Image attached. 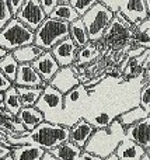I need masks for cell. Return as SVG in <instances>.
<instances>
[{
    "mask_svg": "<svg viewBox=\"0 0 150 160\" xmlns=\"http://www.w3.org/2000/svg\"><path fill=\"white\" fill-rule=\"evenodd\" d=\"M16 18L35 32L41 27L42 22L46 20V16L39 4V0H24V4L16 16Z\"/></svg>",
    "mask_w": 150,
    "mask_h": 160,
    "instance_id": "ba28073f",
    "label": "cell"
},
{
    "mask_svg": "<svg viewBox=\"0 0 150 160\" xmlns=\"http://www.w3.org/2000/svg\"><path fill=\"white\" fill-rule=\"evenodd\" d=\"M8 8H10V13L13 16V18H16V16L18 14V11L21 10L22 4H24V0H7Z\"/></svg>",
    "mask_w": 150,
    "mask_h": 160,
    "instance_id": "836d02e7",
    "label": "cell"
},
{
    "mask_svg": "<svg viewBox=\"0 0 150 160\" xmlns=\"http://www.w3.org/2000/svg\"><path fill=\"white\" fill-rule=\"evenodd\" d=\"M16 87H30V88H42L48 86L46 82L41 79V76L35 72L32 65H18L17 78L14 82Z\"/></svg>",
    "mask_w": 150,
    "mask_h": 160,
    "instance_id": "7c38bea8",
    "label": "cell"
},
{
    "mask_svg": "<svg viewBox=\"0 0 150 160\" xmlns=\"http://www.w3.org/2000/svg\"><path fill=\"white\" fill-rule=\"evenodd\" d=\"M114 17V14L100 0L81 17V20H83L84 25L87 28V32H89L90 42L100 44L103 41L104 34H105L107 28L109 27V24L112 22Z\"/></svg>",
    "mask_w": 150,
    "mask_h": 160,
    "instance_id": "277c9868",
    "label": "cell"
},
{
    "mask_svg": "<svg viewBox=\"0 0 150 160\" xmlns=\"http://www.w3.org/2000/svg\"><path fill=\"white\" fill-rule=\"evenodd\" d=\"M145 6H146V11H148V14L150 17V0H145Z\"/></svg>",
    "mask_w": 150,
    "mask_h": 160,
    "instance_id": "60d3db41",
    "label": "cell"
},
{
    "mask_svg": "<svg viewBox=\"0 0 150 160\" xmlns=\"http://www.w3.org/2000/svg\"><path fill=\"white\" fill-rule=\"evenodd\" d=\"M22 107H35L39 97L42 94V88H30V87H17Z\"/></svg>",
    "mask_w": 150,
    "mask_h": 160,
    "instance_id": "83f0119b",
    "label": "cell"
},
{
    "mask_svg": "<svg viewBox=\"0 0 150 160\" xmlns=\"http://www.w3.org/2000/svg\"><path fill=\"white\" fill-rule=\"evenodd\" d=\"M58 3H59V0H39V4H41L42 10H44L46 17H49L52 14V11L58 6Z\"/></svg>",
    "mask_w": 150,
    "mask_h": 160,
    "instance_id": "d6a6232c",
    "label": "cell"
},
{
    "mask_svg": "<svg viewBox=\"0 0 150 160\" xmlns=\"http://www.w3.org/2000/svg\"><path fill=\"white\" fill-rule=\"evenodd\" d=\"M25 139H27V145H35L44 149L45 152H51L69 141V128L42 122L32 132H28Z\"/></svg>",
    "mask_w": 150,
    "mask_h": 160,
    "instance_id": "7a4b0ae2",
    "label": "cell"
},
{
    "mask_svg": "<svg viewBox=\"0 0 150 160\" xmlns=\"http://www.w3.org/2000/svg\"><path fill=\"white\" fill-rule=\"evenodd\" d=\"M148 69H150V63H149V68H148Z\"/></svg>",
    "mask_w": 150,
    "mask_h": 160,
    "instance_id": "c3c4849f",
    "label": "cell"
},
{
    "mask_svg": "<svg viewBox=\"0 0 150 160\" xmlns=\"http://www.w3.org/2000/svg\"><path fill=\"white\" fill-rule=\"evenodd\" d=\"M77 51H79V48L76 47V44L72 41L70 37H67V38H65L59 44H56L52 48L51 53L55 58V61L58 62L59 68H70L76 62Z\"/></svg>",
    "mask_w": 150,
    "mask_h": 160,
    "instance_id": "8fae6325",
    "label": "cell"
},
{
    "mask_svg": "<svg viewBox=\"0 0 150 160\" xmlns=\"http://www.w3.org/2000/svg\"><path fill=\"white\" fill-rule=\"evenodd\" d=\"M139 107L145 110V112L150 117V84H146L140 90L139 96Z\"/></svg>",
    "mask_w": 150,
    "mask_h": 160,
    "instance_id": "4dcf8cb0",
    "label": "cell"
},
{
    "mask_svg": "<svg viewBox=\"0 0 150 160\" xmlns=\"http://www.w3.org/2000/svg\"><path fill=\"white\" fill-rule=\"evenodd\" d=\"M45 51L41 48L35 47V45H27V47H22L16 49L13 53L14 59L18 62V65H31L32 62H35L39 56L44 53Z\"/></svg>",
    "mask_w": 150,
    "mask_h": 160,
    "instance_id": "44dd1931",
    "label": "cell"
},
{
    "mask_svg": "<svg viewBox=\"0 0 150 160\" xmlns=\"http://www.w3.org/2000/svg\"><path fill=\"white\" fill-rule=\"evenodd\" d=\"M142 160H150V159H149V156H148V155H145V156L142 158Z\"/></svg>",
    "mask_w": 150,
    "mask_h": 160,
    "instance_id": "ee69618b",
    "label": "cell"
},
{
    "mask_svg": "<svg viewBox=\"0 0 150 160\" xmlns=\"http://www.w3.org/2000/svg\"><path fill=\"white\" fill-rule=\"evenodd\" d=\"M11 86H13V83H11L10 80H8L2 72H0V93H4V91H7L8 88L11 87Z\"/></svg>",
    "mask_w": 150,
    "mask_h": 160,
    "instance_id": "d590c367",
    "label": "cell"
},
{
    "mask_svg": "<svg viewBox=\"0 0 150 160\" xmlns=\"http://www.w3.org/2000/svg\"><path fill=\"white\" fill-rule=\"evenodd\" d=\"M136 30L142 31V32H146V34H148V35L150 37V17H149L148 20H146V21H143L142 24H140L139 27L136 28Z\"/></svg>",
    "mask_w": 150,
    "mask_h": 160,
    "instance_id": "8d00e7d4",
    "label": "cell"
},
{
    "mask_svg": "<svg viewBox=\"0 0 150 160\" xmlns=\"http://www.w3.org/2000/svg\"><path fill=\"white\" fill-rule=\"evenodd\" d=\"M3 160H14V159H13V156H11V155H8V156H7V158H4V159H3Z\"/></svg>",
    "mask_w": 150,
    "mask_h": 160,
    "instance_id": "7bdbcfd3",
    "label": "cell"
},
{
    "mask_svg": "<svg viewBox=\"0 0 150 160\" xmlns=\"http://www.w3.org/2000/svg\"><path fill=\"white\" fill-rule=\"evenodd\" d=\"M146 155H148V156H149V159H150V148H149L148 150H146Z\"/></svg>",
    "mask_w": 150,
    "mask_h": 160,
    "instance_id": "f6af8a7d",
    "label": "cell"
},
{
    "mask_svg": "<svg viewBox=\"0 0 150 160\" xmlns=\"http://www.w3.org/2000/svg\"><path fill=\"white\" fill-rule=\"evenodd\" d=\"M69 37V24L59 20L46 17L41 27L35 31V37H34V45L45 52H51L52 48L65 38Z\"/></svg>",
    "mask_w": 150,
    "mask_h": 160,
    "instance_id": "5b68a950",
    "label": "cell"
},
{
    "mask_svg": "<svg viewBox=\"0 0 150 160\" xmlns=\"http://www.w3.org/2000/svg\"><path fill=\"white\" fill-rule=\"evenodd\" d=\"M94 127L90 124L89 121H86L84 118H81L80 121H77L72 128H69V141L72 143H75L77 148L84 150L87 142L90 141L91 135L94 133Z\"/></svg>",
    "mask_w": 150,
    "mask_h": 160,
    "instance_id": "9a60e30c",
    "label": "cell"
},
{
    "mask_svg": "<svg viewBox=\"0 0 150 160\" xmlns=\"http://www.w3.org/2000/svg\"><path fill=\"white\" fill-rule=\"evenodd\" d=\"M63 94L48 84L42 90V94L35 108L44 115L45 122L62 125L63 122Z\"/></svg>",
    "mask_w": 150,
    "mask_h": 160,
    "instance_id": "52a82bcc",
    "label": "cell"
},
{
    "mask_svg": "<svg viewBox=\"0 0 150 160\" xmlns=\"http://www.w3.org/2000/svg\"><path fill=\"white\" fill-rule=\"evenodd\" d=\"M104 160H119V159H118V158H117V155H115V153H114V155L108 156V158H107V159H104Z\"/></svg>",
    "mask_w": 150,
    "mask_h": 160,
    "instance_id": "b9f144b4",
    "label": "cell"
},
{
    "mask_svg": "<svg viewBox=\"0 0 150 160\" xmlns=\"http://www.w3.org/2000/svg\"><path fill=\"white\" fill-rule=\"evenodd\" d=\"M49 153L56 160H77L81 156V153H83V149H80V148H77L75 143L67 141V142H65V143H62L60 146L51 150Z\"/></svg>",
    "mask_w": 150,
    "mask_h": 160,
    "instance_id": "603a6c76",
    "label": "cell"
},
{
    "mask_svg": "<svg viewBox=\"0 0 150 160\" xmlns=\"http://www.w3.org/2000/svg\"><path fill=\"white\" fill-rule=\"evenodd\" d=\"M35 32L27 28L17 18H11L10 22L0 31V47L7 52L34 44Z\"/></svg>",
    "mask_w": 150,
    "mask_h": 160,
    "instance_id": "8992f818",
    "label": "cell"
},
{
    "mask_svg": "<svg viewBox=\"0 0 150 160\" xmlns=\"http://www.w3.org/2000/svg\"><path fill=\"white\" fill-rule=\"evenodd\" d=\"M125 138L148 150L150 148V117L125 129Z\"/></svg>",
    "mask_w": 150,
    "mask_h": 160,
    "instance_id": "4fadbf2b",
    "label": "cell"
},
{
    "mask_svg": "<svg viewBox=\"0 0 150 160\" xmlns=\"http://www.w3.org/2000/svg\"><path fill=\"white\" fill-rule=\"evenodd\" d=\"M98 0H69L70 6L75 8V11L79 14V17H83Z\"/></svg>",
    "mask_w": 150,
    "mask_h": 160,
    "instance_id": "f1b7e54d",
    "label": "cell"
},
{
    "mask_svg": "<svg viewBox=\"0 0 150 160\" xmlns=\"http://www.w3.org/2000/svg\"><path fill=\"white\" fill-rule=\"evenodd\" d=\"M101 55L100 51V45L94 44V42H89L86 47L80 48L77 51V56H76V62L73 66L80 68V66H86V65L94 62L98 56Z\"/></svg>",
    "mask_w": 150,
    "mask_h": 160,
    "instance_id": "d6986e66",
    "label": "cell"
},
{
    "mask_svg": "<svg viewBox=\"0 0 150 160\" xmlns=\"http://www.w3.org/2000/svg\"><path fill=\"white\" fill-rule=\"evenodd\" d=\"M146 118H149V115L145 112V110H143L142 107L138 105V107L131 108V110H128L126 112L121 114L117 119L119 121V124L126 129V128L132 127V125L138 124V122L143 121V119H146Z\"/></svg>",
    "mask_w": 150,
    "mask_h": 160,
    "instance_id": "484cf974",
    "label": "cell"
},
{
    "mask_svg": "<svg viewBox=\"0 0 150 160\" xmlns=\"http://www.w3.org/2000/svg\"><path fill=\"white\" fill-rule=\"evenodd\" d=\"M45 155V150L35 145H25V146L13 148L11 156L14 160H41Z\"/></svg>",
    "mask_w": 150,
    "mask_h": 160,
    "instance_id": "cb8c5ba5",
    "label": "cell"
},
{
    "mask_svg": "<svg viewBox=\"0 0 150 160\" xmlns=\"http://www.w3.org/2000/svg\"><path fill=\"white\" fill-rule=\"evenodd\" d=\"M6 55H7V51H6V49H3V48L0 47V61H2V59L4 58Z\"/></svg>",
    "mask_w": 150,
    "mask_h": 160,
    "instance_id": "ab89813d",
    "label": "cell"
},
{
    "mask_svg": "<svg viewBox=\"0 0 150 160\" xmlns=\"http://www.w3.org/2000/svg\"><path fill=\"white\" fill-rule=\"evenodd\" d=\"M119 13L138 28L143 21L149 18V14L146 11L145 0H121Z\"/></svg>",
    "mask_w": 150,
    "mask_h": 160,
    "instance_id": "9c48e42d",
    "label": "cell"
},
{
    "mask_svg": "<svg viewBox=\"0 0 150 160\" xmlns=\"http://www.w3.org/2000/svg\"><path fill=\"white\" fill-rule=\"evenodd\" d=\"M123 139H125V128L119 124L118 119H115L105 129L94 131L83 152L91 153L101 159H107L108 156L114 155Z\"/></svg>",
    "mask_w": 150,
    "mask_h": 160,
    "instance_id": "6da1fadb",
    "label": "cell"
},
{
    "mask_svg": "<svg viewBox=\"0 0 150 160\" xmlns=\"http://www.w3.org/2000/svg\"><path fill=\"white\" fill-rule=\"evenodd\" d=\"M3 105H4L6 111H8L14 118H16V117L18 115V112L21 111L22 104H21V100H20L17 87L14 84L11 86L7 91L3 93Z\"/></svg>",
    "mask_w": 150,
    "mask_h": 160,
    "instance_id": "d4e9b609",
    "label": "cell"
},
{
    "mask_svg": "<svg viewBox=\"0 0 150 160\" xmlns=\"http://www.w3.org/2000/svg\"><path fill=\"white\" fill-rule=\"evenodd\" d=\"M32 68L35 69V72L41 76V79L44 82H46L49 84V82L53 79V76L59 72V65L55 61V58L52 56L51 52H44L35 62H32Z\"/></svg>",
    "mask_w": 150,
    "mask_h": 160,
    "instance_id": "5bb4252c",
    "label": "cell"
},
{
    "mask_svg": "<svg viewBox=\"0 0 150 160\" xmlns=\"http://www.w3.org/2000/svg\"><path fill=\"white\" fill-rule=\"evenodd\" d=\"M77 160H86V159H84V158H81V156H80V158H79Z\"/></svg>",
    "mask_w": 150,
    "mask_h": 160,
    "instance_id": "7dc6e473",
    "label": "cell"
},
{
    "mask_svg": "<svg viewBox=\"0 0 150 160\" xmlns=\"http://www.w3.org/2000/svg\"><path fill=\"white\" fill-rule=\"evenodd\" d=\"M3 101V93H0V102Z\"/></svg>",
    "mask_w": 150,
    "mask_h": 160,
    "instance_id": "bcb514c9",
    "label": "cell"
},
{
    "mask_svg": "<svg viewBox=\"0 0 150 160\" xmlns=\"http://www.w3.org/2000/svg\"><path fill=\"white\" fill-rule=\"evenodd\" d=\"M90 97L86 87L79 84L72 91L63 97V122L62 127L72 128L77 121L84 118V114L89 110Z\"/></svg>",
    "mask_w": 150,
    "mask_h": 160,
    "instance_id": "3957f363",
    "label": "cell"
},
{
    "mask_svg": "<svg viewBox=\"0 0 150 160\" xmlns=\"http://www.w3.org/2000/svg\"><path fill=\"white\" fill-rule=\"evenodd\" d=\"M17 70H18V62L14 59L13 53L7 52V55L0 61V72L14 84L17 78Z\"/></svg>",
    "mask_w": 150,
    "mask_h": 160,
    "instance_id": "4316f807",
    "label": "cell"
},
{
    "mask_svg": "<svg viewBox=\"0 0 150 160\" xmlns=\"http://www.w3.org/2000/svg\"><path fill=\"white\" fill-rule=\"evenodd\" d=\"M11 150H13V146L7 142V139H0V160L11 155Z\"/></svg>",
    "mask_w": 150,
    "mask_h": 160,
    "instance_id": "e575fe53",
    "label": "cell"
},
{
    "mask_svg": "<svg viewBox=\"0 0 150 160\" xmlns=\"http://www.w3.org/2000/svg\"><path fill=\"white\" fill-rule=\"evenodd\" d=\"M79 84H80V80H79L77 70H76L75 66L60 68L59 72L49 82V86H52L55 90H58L63 96L67 94L69 91H72L75 87H77Z\"/></svg>",
    "mask_w": 150,
    "mask_h": 160,
    "instance_id": "30bf717a",
    "label": "cell"
},
{
    "mask_svg": "<svg viewBox=\"0 0 150 160\" xmlns=\"http://www.w3.org/2000/svg\"><path fill=\"white\" fill-rule=\"evenodd\" d=\"M16 119L22 125V128L27 132H32L38 125L45 122L44 115L35 107H22L18 115L16 117Z\"/></svg>",
    "mask_w": 150,
    "mask_h": 160,
    "instance_id": "e0dca14e",
    "label": "cell"
},
{
    "mask_svg": "<svg viewBox=\"0 0 150 160\" xmlns=\"http://www.w3.org/2000/svg\"><path fill=\"white\" fill-rule=\"evenodd\" d=\"M132 34H133V31L123 27L119 22V20L114 17L112 22L109 24V27L107 28L105 34H104V38L101 42H104L107 47H111L115 42L123 41V39H132Z\"/></svg>",
    "mask_w": 150,
    "mask_h": 160,
    "instance_id": "2e32d148",
    "label": "cell"
},
{
    "mask_svg": "<svg viewBox=\"0 0 150 160\" xmlns=\"http://www.w3.org/2000/svg\"><path fill=\"white\" fill-rule=\"evenodd\" d=\"M69 37L72 38V41L75 42L79 49L86 47L90 42L89 32H87V28L81 18H77L76 21L69 24Z\"/></svg>",
    "mask_w": 150,
    "mask_h": 160,
    "instance_id": "ffe728a7",
    "label": "cell"
},
{
    "mask_svg": "<svg viewBox=\"0 0 150 160\" xmlns=\"http://www.w3.org/2000/svg\"><path fill=\"white\" fill-rule=\"evenodd\" d=\"M81 158H84L86 160H104V159L98 158V156L91 155V153H86V152H83V153H81Z\"/></svg>",
    "mask_w": 150,
    "mask_h": 160,
    "instance_id": "74e56055",
    "label": "cell"
},
{
    "mask_svg": "<svg viewBox=\"0 0 150 160\" xmlns=\"http://www.w3.org/2000/svg\"><path fill=\"white\" fill-rule=\"evenodd\" d=\"M132 44L135 47H140L145 49H150V37L146 32H142L139 30H135L132 34Z\"/></svg>",
    "mask_w": 150,
    "mask_h": 160,
    "instance_id": "f546056e",
    "label": "cell"
},
{
    "mask_svg": "<svg viewBox=\"0 0 150 160\" xmlns=\"http://www.w3.org/2000/svg\"><path fill=\"white\" fill-rule=\"evenodd\" d=\"M49 17L51 18L59 20V21L67 22V24H70V22L76 21L77 18H80L79 14L75 11V8L70 6L69 0H59L58 6L55 7V10L52 11V14H51Z\"/></svg>",
    "mask_w": 150,
    "mask_h": 160,
    "instance_id": "7402d4cb",
    "label": "cell"
},
{
    "mask_svg": "<svg viewBox=\"0 0 150 160\" xmlns=\"http://www.w3.org/2000/svg\"><path fill=\"white\" fill-rule=\"evenodd\" d=\"M115 155L119 160H142L146 150L129 139H123L115 150Z\"/></svg>",
    "mask_w": 150,
    "mask_h": 160,
    "instance_id": "ac0fdd59",
    "label": "cell"
},
{
    "mask_svg": "<svg viewBox=\"0 0 150 160\" xmlns=\"http://www.w3.org/2000/svg\"><path fill=\"white\" fill-rule=\"evenodd\" d=\"M11 18H13V16L10 13L7 0H0V31L10 22Z\"/></svg>",
    "mask_w": 150,
    "mask_h": 160,
    "instance_id": "1f68e13d",
    "label": "cell"
},
{
    "mask_svg": "<svg viewBox=\"0 0 150 160\" xmlns=\"http://www.w3.org/2000/svg\"><path fill=\"white\" fill-rule=\"evenodd\" d=\"M41 160H56V159L53 158V156L51 155L49 152H45V155L42 156V159H41Z\"/></svg>",
    "mask_w": 150,
    "mask_h": 160,
    "instance_id": "f35d334b",
    "label": "cell"
}]
</instances>
